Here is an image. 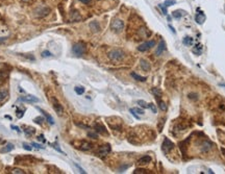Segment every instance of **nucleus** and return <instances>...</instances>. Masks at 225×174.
I'll return each instance as SVG.
<instances>
[{
    "label": "nucleus",
    "instance_id": "obj_1",
    "mask_svg": "<svg viewBox=\"0 0 225 174\" xmlns=\"http://www.w3.org/2000/svg\"><path fill=\"white\" fill-rule=\"evenodd\" d=\"M125 54L121 49H113L109 52V58L113 62H120L124 58Z\"/></svg>",
    "mask_w": 225,
    "mask_h": 174
},
{
    "label": "nucleus",
    "instance_id": "obj_2",
    "mask_svg": "<svg viewBox=\"0 0 225 174\" xmlns=\"http://www.w3.org/2000/svg\"><path fill=\"white\" fill-rule=\"evenodd\" d=\"M111 28L115 32H120V31H122L123 28H124V23L120 19H114L111 23Z\"/></svg>",
    "mask_w": 225,
    "mask_h": 174
},
{
    "label": "nucleus",
    "instance_id": "obj_3",
    "mask_svg": "<svg viewBox=\"0 0 225 174\" xmlns=\"http://www.w3.org/2000/svg\"><path fill=\"white\" fill-rule=\"evenodd\" d=\"M72 51L75 55H77V56H81L85 51V44H83V43H77V44H75L72 48Z\"/></svg>",
    "mask_w": 225,
    "mask_h": 174
},
{
    "label": "nucleus",
    "instance_id": "obj_4",
    "mask_svg": "<svg viewBox=\"0 0 225 174\" xmlns=\"http://www.w3.org/2000/svg\"><path fill=\"white\" fill-rule=\"evenodd\" d=\"M174 143L173 142H171L169 139L166 138L165 140H164L163 144H162V149H163V151L165 152V153H168V152H170L172 149L174 148Z\"/></svg>",
    "mask_w": 225,
    "mask_h": 174
},
{
    "label": "nucleus",
    "instance_id": "obj_5",
    "mask_svg": "<svg viewBox=\"0 0 225 174\" xmlns=\"http://www.w3.org/2000/svg\"><path fill=\"white\" fill-rule=\"evenodd\" d=\"M109 152H111V146L109 144H106V145H102L99 147L98 150H97V155H99L100 157H104Z\"/></svg>",
    "mask_w": 225,
    "mask_h": 174
},
{
    "label": "nucleus",
    "instance_id": "obj_6",
    "mask_svg": "<svg viewBox=\"0 0 225 174\" xmlns=\"http://www.w3.org/2000/svg\"><path fill=\"white\" fill-rule=\"evenodd\" d=\"M155 46V41H148V42H145V43H143V44H141L140 46L138 47V50L139 51H147V50H149L150 48H152V47Z\"/></svg>",
    "mask_w": 225,
    "mask_h": 174
},
{
    "label": "nucleus",
    "instance_id": "obj_7",
    "mask_svg": "<svg viewBox=\"0 0 225 174\" xmlns=\"http://www.w3.org/2000/svg\"><path fill=\"white\" fill-rule=\"evenodd\" d=\"M51 101H52V104H53V109H54L55 112H56L58 115H62L63 113H64V109H63L62 104L57 101L55 98H52Z\"/></svg>",
    "mask_w": 225,
    "mask_h": 174
},
{
    "label": "nucleus",
    "instance_id": "obj_8",
    "mask_svg": "<svg viewBox=\"0 0 225 174\" xmlns=\"http://www.w3.org/2000/svg\"><path fill=\"white\" fill-rule=\"evenodd\" d=\"M19 100L24 102H29V103H32V102H39L40 99L36 96H32V95H27V96H22L19 98Z\"/></svg>",
    "mask_w": 225,
    "mask_h": 174
},
{
    "label": "nucleus",
    "instance_id": "obj_9",
    "mask_svg": "<svg viewBox=\"0 0 225 174\" xmlns=\"http://www.w3.org/2000/svg\"><path fill=\"white\" fill-rule=\"evenodd\" d=\"M211 148H212V143L208 142V141H203L201 143V146H200V150H201V152H203V153L208 152V151L211 150Z\"/></svg>",
    "mask_w": 225,
    "mask_h": 174
},
{
    "label": "nucleus",
    "instance_id": "obj_10",
    "mask_svg": "<svg viewBox=\"0 0 225 174\" xmlns=\"http://www.w3.org/2000/svg\"><path fill=\"white\" fill-rule=\"evenodd\" d=\"M205 19H206V17H205V15H204L203 12H199V13L196 15V17H195V21H196L198 24H203L204 23Z\"/></svg>",
    "mask_w": 225,
    "mask_h": 174
},
{
    "label": "nucleus",
    "instance_id": "obj_11",
    "mask_svg": "<svg viewBox=\"0 0 225 174\" xmlns=\"http://www.w3.org/2000/svg\"><path fill=\"white\" fill-rule=\"evenodd\" d=\"M92 147H93V145H92L91 143L85 142V141H83L78 148H79L80 150H83V151H88V150H90V149H92Z\"/></svg>",
    "mask_w": 225,
    "mask_h": 174
},
{
    "label": "nucleus",
    "instance_id": "obj_12",
    "mask_svg": "<svg viewBox=\"0 0 225 174\" xmlns=\"http://www.w3.org/2000/svg\"><path fill=\"white\" fill-rule=\"evenodd\" d=\"M95 130L97 131L98 133H102V135H107V131H106L105 127H104L103 125L99 124V123H96L95 126H94Z\"/></svg>",
    "mask_w": 225,
    "mask_h": 174
},
{
    "label": "nucleus",
    "instance_id": "obj_13",
    "mask_svg": "<svg viewBox=\"0 0 225 174\" xmlns=\"http://www.w3.org/2000/svg\"><path fill=\"white\" fill-rule=\"evenodd\" d=\"M36 109H39L40 112H41L42 114L44 115V116H45V118H46V120H47V121H48V122L50 123V124H54V120H53V118L51 117V115H49V114H48V113H46V112H45L44 109H40V107H36Z\"/></svg>",
    "mask_w": 225,
    "mask_h": 174
},
{
    "label": "nucleus",
    "instance_id": "obj_14",
    "mask_svg": "<svg viewBox=\"0 0 225 174\" xmlns=\"http://www.w3.org/2000/svg\"><path fill=\"white\" fill-rule=\"evenodd\" d=\"M164 50H166V43L164 40H162L160 43V45H158V49H156V51H155V54L156 55H160L162 54V52L164 51Z\"/></svg>",
    "mask_w": 225,
    "mask_h": 174
},
{
    "label": "nucleus",
    "instance_id": "obj_15",
    "mask_svg": "<svg viewBox=\"0 0 225 174\" xmlns=\"http://www.w3.org/2000/svg\"><path fill=\"white\" fill-rule=\"evenodd\" d=\"M150 162H151V157H150L149 155H145V156H143V157H141V159L138 161V164L139 165H147V164H149Z\"/></svg>",
    "mask_w": 225,
    "mask_h": 174
},
{
    "label": "nucleus",
    "instance_id": "obj_16",
    "mask_svg": "<svg viewBox=\"0 0 225 174\" xmlns=\"http://www.w3.org/2000/svg\"><path fill=\"white\" fill-rule=\"evenodd\" d=\"M140 65H141V68H142L143 70L146 71V72H148V71H150V64L147 62V61L145 60H141L140 62Z\"/></svg>",
    "mask_w": 225,
    "mask_h": 174
},
{
    "label": "nucleus",
    "instance_id": "obj_17",
    "mask_svg": "<svg viewBox=\"0 0 225 174\" xmlns=\"http://www.w3.org/2000/svg\"><path fill=\"white\" fill-rule=\"evenodd\" d=\"M13 149H14V145L8 143V144H6L2 149H0V152H1V153H5V152H10V151H12Z\"/></svg>",
    "mask_w": 225,
    "mask_h": 174
},
{
    "label": "nucleus",
    "instance_id": "obj_18",
    "mask_svg": "<svg viewBox=\"0 0 225 174\" xmlns=\"http://www.w3.org/2000/svg\"><path fill=\"white\" fill-rule=\"evenodd\" d=\"M202 44H197L196 46L193 47V53H195L196 55H200L202 52Z\"/></svg>",
    "mask_w": 225,
    "mask_h": 174
},
{
    "label": "nucleus",
    "instance_id": "obj_19",
    "mask_svg": "<svg viewBox=\"0 0 225 174\" xmlns=\"http://www.w3.org/2000/svg\"><path fill=\"white\" fill-rule=\"evenodd\" d=\"M90 28L92 29L93 31H99L100 30V26H99L98 22H96V21H93V22H91L90 23Z\"/></svg>",
    "mask_w": 225,
    "mask_h": 174
},
{
    "label": "nucleus",
    "instance_id": "obj_20",
    "mask_svg": "<svg viewBox=\"0 0 225 174\" xmlns=\"http://www.w3.org/2000/svg\"><path fill=\"white\" fill-rule=\"evenodd\" d=\"M182 42H184V44L186 45V46H192V45H193V43H194V39H193V38H191V36H186Z\"/></svg>",
    "mask_w": 225,
    "mask_h": 174
},
{
    "label": "nucleus",
    "instance_id": "obj_21",
    "mask_svg": "<svg viewBox=\"0 0 225 174\" xmlns=\"http://www.w3.org/2000/svg\"><path fill=\"white\" fill-rule=\"evenodd\" d=\"M131 76H132L133 78H135L136 80H138V81H145L146 79H147V77L141 76V75H139V74H137V73H135V72H132V73H131Z\"/></svg>",
    "mask_w": 225,
    "mask_h": 174
},
{
    "label": "nucleus",
    "instance_id": "obj_22",
    "mask_svg": "<svg viewBox=\"0 0 225 174\" xmlns=\"http://www.w3.org/2000/svg\"><path fill=\"white\" fill-rule=\"evenodd\" d=\"M172 16H173V18H176V19H179L181 18L182 16H184V12L182 10H174L173 13H172Z\"/></svg>",
    "mask_w": 225,
    "mask_h": 174
},
{
    "label": "nucleus",
    "instance_id": "obj_23",
    "mask_svg": "<svg viewBox=\"0 0 225 174\" xmlns=\"http://www.w3.org/2000/svg\"><path fill=\"white\" fill-rule=\"evenodd\" d=\"M74 90L76 92V94H78V95H81V94L85 93V88L83 87H76Z\"/></svg>",
    "mask_w": 225,
    "mask_h": 174
},
{
    "label": "nucleus",
    "instance_id": "obj_24",
    "mask_svg": "<svg viewBox=\"0 0 225 174\" xmlns=\"http://www.w3.org/2000/svg\"><path fill=\"white\" fill-rule=\"evenodd\" d=\"M151 92H152L153 94L155 95V97H160V95H162V92H160V89H156V88H154V89H152L151 90Z\"/></svg>",
    "mask_w": 225,
    "mask_h": 174
},
{
    "label": "nucleus",
    "instance_id": "obj_25",
    "mask_svg": "<svg viewBox=\"0 0 225 174\" xmlns=\"http://www.w3.org/2000/svg\"><path fill=\"white\" fill-rule=\"evenodd\" d=\"M8 97V92L6 91H0V102L3 101Z\"/></svg>",
    "mask_w": 225,
    "mask_h": 174
},
{
    "label": "nucleus",
    "instance_id": "obj_26",
    "mask_svg": "<svg viewBox=\"0 0 225 174\" xmlns=\"http://www.w3.org/2000/svg\"><path fill=\"white\" fill-rule=\"evenodd\" d=\"M176 3L175 0H166L165 1V6H172V5H174Z\"/></svg>",
    "mask_w": 225,
    "mask_h": 174
},
{
    "label": "nucleus",
    "instance_id": "obj_27",
    "mask_svg": "<svg viewBox=\"0 0 225 174\" xmlns=\"http://www.w3.org/2000/svg\"><path fill=\"white\" fill-rule=\"evenodd\" d=\"M138 104H139L140 107H144V109H148V103L144 101V100H139V101H138Z\"/></svg>",
    "mask_w": 225,
    "mask_h": 174
},
{
    "label": "nucleus",
    "instance_id": "obj_28",
    "mask_svg": "<svg viewBox=\"0 0 225 174\" xmlns=\"http://www.w3.org/2000/svg\"><path fill=\"white\" fill-rule=\"evenodd\" d=\"M12 173H17V174H24L25 172L22 169H19V168H14L12 169Z\"/></svg>",
    "mask_w": 225,
    "mask_h": 174
},
{
    "label": "nucleus",
    "instance_id": "obj_29",
    "mask_svg": "<svg viewBox=\"0 0 225 174\" xmlns=\"http://www.w3.org/2000/svg\"><path fill=\"white\" fill-rule=\"evenodd\" d=\"M148 109H150L151 111H152V113H154V114H156V107H155V105L153 103H148Z\"/></svg>",
    "mask_w": 225,
    "mask_h": 174
},
{
    "label": "nucleus",
    "instance_id": "obj_30",
    "mask_svg": "<svg viewBox=\"0 0 225 174\" xmlns=\"http://www.w3.org/2000/svg\"><path fill=\"white\" fill-rule=\"evenodd\" d=\"M158 6H160V10H163L164 15H167V14H168V12H167V10H166V6H165V4H164V3H160V4H158Z\"/></svg>",
    "mask_w": 225,
    "mask_h": 174
},
{
    "label": "nucleus",
    "instance_id": "obj_31",
    "mask_svg": "<svg viewBox=\"0 0 225 174\" xmlns=\"http://www.w3.org/2000/svg\"><path fill=\"white\" fill-rule=\"evenodd\" d=\"M136 114H139V115H144V111L142 109H138V107H135V109H131Z\"/></svg>",
    "mask_w": 225,
    "mask_h": 174
},
{
    "label": "nucleus",
    "instance_id": "obj_32",
    "mask_svg": "<svg viewBox=\"0 0 225 174\" xmlns=\"http://www.w3.org/2000/svg\"><path fill=\"white\" fill-rule=\"evenodd\" d=\"M5 78H6V75H5L3 72H0V85L3 83L5 81Z\"/></svg>",
    "mask_w": 225,
    "mask_h": 174
},
{
    "label": "nucleus",
    "instance_id": "obj_33",
    "mask_svg": "<svg viewBox=\"0 0 225 174\" xmlns=\"http://www.w3.org/2000/svg\"><path fill=\"white\" fill-rule=\"evenodd\" d=\"M160 109H162V111H167V105H166L165 102L160 101Z\"/></svg>",
    "mask_w": 225,
    "mask_h": 174
},
{
    "label": "nucleus",
    "instance_id": "obj_34",
    "mask_svg": "<svg viewBox=\"0 0 225 174\" xmlns=\"http://www.w3.org/2000/svg\"><path fill=\"white\" fill-rule=\"evenodd\" d=\"M42 56H43V57L51 56V53H50V51H47V50H45V51L42 52Z\"/></svg>",
    "mask_w": 225,
    "mask_h": 174
},
{
    "label": "nucleus",
    "instance_id": "obj_35",
    "mask_svg": "<svg viewBox=\"0 0 225 174\" xmlns=\"http://www.w3.org/2000/svg\"><path fill=\"white\" fill-rule=\"evenodd\" d=\"M146 171H147V170H144V169H136L133 173H135V174H139V173H141V174H142V173H147V172H146Z\"/></svg>",
    "mask_w": 225,
    "mask_h": 174
},
{
    "label": "nucleus",
    "instance_id": "obj_36",
    "mask_svg": "<svg viewBox=\"0 0 225 174\" xmlns=\"http://www.w3.org/2000/svg\"><path fill=\"white\" fill-rule=\"evenodd\" d=\"M31 146H34V147H36V148H41V149H44L45 147L44 146H42L41 144H36V143H31Z\"/></svg>",
    "mask_w": 225,
    "mask_h": 174
},
{
    "label": "nucleus",
    "instance_id": "obj_37",
    "mask_svg": "<svg viewBox=\"0 0 225 174\" xmlns=\"http://www.w3.org/2000/svg\"><path fill=\"white\" fill-rule=\"evenodd\" d=\"M23 148L26 149L27 151H31V149H32V147H30V146L28 145V144H26V143H23Z\"/></svg>",
    "mask_w": 225,
    "mask_h": 174
},
{
    "label": "nucleus",
    "instance_id": "obj_38",
    "mask_svg": "<svg viewBox=\"0 0 225 174\" xmlns=\"http://www.w3.org/2000/svg\"><path fill=\"white\" fill-rule=\"evenodd\" d=\"M52 145H53V147H54V148L56 149V150L58 151V152H61V153H63L62 149H61L60 147H58V144H57V143H54V144H52Z\"/></svg>",
    "mask_w": 225,
    "mask_h": 174
},
{
    "label": "nucleus",
    "instance_id": "obj_39",
    "mask_svg": "<svg viewBox=\"0 0 225 174\" xmlns=\"http://www.w3.org/2000/svg\"><path fill=\"white\" fill-rule=\"evenodd\" d=\"M24 115V113L22 112V111H20V109H17V117L18 118H21L22 116Z\"/></svg>",
    "mask_w": 225,
    "mask_h": 174
},
{
    "label": "nucleus",
    "instance_id": "obj_40",
    "mask_svg": "<svg viewBox=\"0 0 225 174\" xmlns=\"http://www.w3.org/2000/svg\"><path fill=\"white\" fill-rule=\"evenodd\" d=\"M88 135H89V137H91V138H92V139H97V138H98V135H96V133H88Z\"/></svg>",
    "mask_w": 225,
    "mask_h": 174
},
{
    "label": "nucleus",
    "instance_id": "obj_41",
    "mask_svg": "<svg viewBox=\"0 0 225 174\" xmlns=\"http://www.w3.org/2000/svg\"><path fill=\"white\" fill-rule=\"evenodd\" d=\"M38 140H39V141H42V142H46V140L44 139V135H39V137H38Z\"/></svg>",
    "mask_w": 225,
    "mask_h": 174
},
{
    "label": "nucleus",
    "instance_id": "obj_42",
    "mask_svg": "<svg viewBox=\"0 0 225 174\" xmlns=\"http://www.w3.org/2000/svg\"><path fill=\"white\" fill-rule=\"evenodd\" d=\"M42 121H43V118L38 117V118H36V119H34V122H36V123H42Z\"/></svg>",
    "mask_w": 225,
    "mask_h": 174
},
{
    "label": "nucleus",
    "instance_id": "obj_43",
    "mask_svg": "<svg viewBox=\"0 0 225 174\" xmlns=\"http://www.w3.org/2000/svg\"><path fill=\"white\" fill-rule=\"evenodd\" d=\"M130 113H131V114L133 115V116H135V118H137V119H140V116H138V115L136 114V113L133 112V111H132L131 109H130Z\"/></svg>",
    "mask_w": 225,
    "mask_h": 174
},
{
    "label": "nucleus",
    "instance_id": "obj_44",
    "mask_svg": "<svg viewBox=\"0 0 225 174\" xmlns=\"http://www.w3.org/2000/svg\"><path fill=\"white\" fill-rule=\"evenodd\" d=\"M75 166H76V167H77V168H78V169H79V172H81V173H85V170H83V168H80V167L78 166L77 164H75Z\"/></svg>",
    "mask_w": 225,
    "mask_h": 174
},
{
    "label": "nucleus",
    "instance_id": "obj_45",
    "mask_svg": "<svg viewBox=\"0 0 225 174\" xmlns=\"http://www.w3.org/2000/svg\"><path fill=\"white\" fill-rule=\"evenodd\" d=\"M10 127L13 128V129L17 130V131H18V133H20V129H19V127H17V126H14V125H12V126H10Z\"/></svg>",
    "mask_w": 225,
    "mask_h": 174
},
{
    "label": "nucleus",
    "instance_id": "obj_46",
    "mask_svg": "<svg viewBox=\"0 0 225 174\" xmlns=\"http://www.w3.org/2000/svg\"><path fill=\"white\" fill-rule=\"evenodd\" d=\"M79 1H81V2H83V3H90L91 2V0H79Z\"/></svg>",
    "mask_w": 225,
    "mask_h": 174
},
{
    "label": "nucleus",
    "instance_id": "obj_47",
    "mask_svg": "<svg viewBox=\"0 0 225 174\" xmlns=\"http://www.w3.org/2000/svg\"><path fill=\"white\" fill-rule=\"evenodd\" d=\"M170 28H171V30L173 31V32H174V31H175V30H174V28H173V27H172V26H170Z\"/></svg>",
    "mask_w": 225,
    "mask_h": 174
},
{
    "label": "nucleus",
    "instance_id": "obj_48",
    "mask_svg": "<svg viewBox=\"0 0 225 174\" xmlns=\"http://www.w3.org/2000/svg\"><path fill=\"white\" fill-rule=\"evenodd\" d=\"M22 1H24V2H28V1H30V0H22Z\"/></svg>",
    "mask_w": 225,
    "mask_h": 174
}]
</instances>
